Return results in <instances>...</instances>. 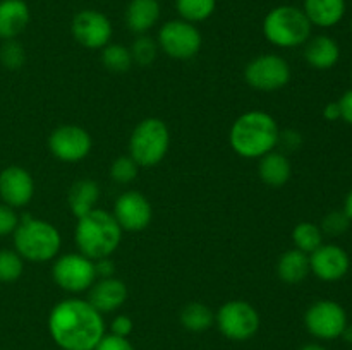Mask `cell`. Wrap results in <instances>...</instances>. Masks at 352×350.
Wrapping results in <instances>:
<instances>
[{
	"mask_svg": "<svg viewBox=\"0 0 352 350\" xmlns=\"http://www.w3.org/2000/svg\"><path fill=\"white\" fill-rule=\"evenodd\" d=\"M48 331L58 349L93 350L105 335V321L85 299H65L50 311Z\"/></svg>",
	"mask_w": 352,
	"mask_h": 350,
	"instance_id": "6da1fadb",
	"label": "cell"
},
{
	"mask_svg": "<svg viewBox=\"0 0 352 350\" xmlns=\"http://www.w3.org/2000/svg\"><path fill=\"white\" fill-rule=\"evenodd\" d=\"M74 239L79 253L96 261L116 253L122 240V229L112 213L95 208L78 218Z\"/></svg>",
	"mask_w": 352,
	"mask_h": 350,
	"instance_id": "7a4b0ae2",
	"label": "cell"
},
{
	"mask_svg": "<svg viewBox=\"0 0 352 350\" xmlns=\"http://www.w3.org/2000/svg\"><path fill=\"white\" fill-rule=\"evenodd\" d=\"M278 126L265 112H246L230 127L229 141L232 150L243 158H261L278 144Z\"/></svg>",
	"mask_w": 352,
	"mask_h": 350,
	"instance_id": "3957f363",
	"label": "cell"
},
{
	"mask_svg": "<svg viewBox=\"0 0 352 350\" xmlns=\"http://www.w3.org/2000/svg\"><path fill=\"white\" fill-rule=\"evenodd\" d=\"M16 253L24 261L47 263L54 259L60 249V233L52 223L36 218H24L14 230Z\"/></svg>",
	"mask_w": 352,
	"mask_h": 350,
	"instance_id": "277c9868",
	"label": "cell"
},
{
	"mask_svg": "<svg viewBox=\"0 0 352 350\" xmlns=\"http://www.w3.org/2000/svg\"><path fill=\"white\" fill-rule=\"evenodd\" d=\"M311 23L296 5L274 7L263 19V34L278 48H296L311 38Z\"/></svg>",
	"mask_w": 352,
	"mask_h": 350,
	"instance_id": "5b68a950",
	"label": "cell"
},
{
	"mask_svg": "<svg viewBox=\"0 0 352 350\" xmlns=\"http://www.w3.org/2000/svg\"><path fill=\"white\" fill-rule=\"evenodd\" d=\"M170 146V134L164 120L144 119L134 127L129 137V156L138 167H155L167 154Z\"/></svg>",
	"mask_w": 352,
	"mask_h": 350,
	"instance_id": "8992f818",
	"label": "cell"
},
{
	"mask_svg": "<svg viewBox=\"0 0 352 350\" xmlns=\"http://www.w3.org/2000/svg\"><path fill=\"white\" fill-rule=\"evenodd\" d=\"M217 326L226 338L246 342L260 329V314L246 301H229L217 312Z\"/></svg>",
	"mask_w": 352,
	"mask_h": 350,
	"instance_id": "52a82bcc",
	"label": "cell"
},
{
	"mask_svg": "<svg viewBox=\"0 0 352 350\" xmlns=\"http://www.w3.org/2000/svg\"><path fill=\"white\" fill-rule=\"evenodd\" d=\"M158 47L165 55L177 60H188L199 51L203 43L201 33L192 23L184 19L167 21L158 31Z\"/></svg>",
	"mask_w": 352,
	"mask_h": 350,
	"instance_id": "ba28073f",
	"label": "cell"
},
{
	"mask_svg": "<svg viewBox=\"0 0 352 350\" xmlns=\"http://www.w3.org/2000/svg\"><path fill=\"white\" fill-rule=\"evenodd\" d=\"M52 277L55 283L65 292L78 294L89 290V287L96 281L95 261L82 256L81 253L64 254L55 261Z\"/></svg>",
	"mask_w": 352,
	"mask_h": 350,
	"instance_id": "9c48e42d",
	"label": "cell"
},
{
	"mask_svg": "<svg viewBox=\"0 0 352 350\" xmlns=\"http://www.w3.org/2000/svg\"><path fill=\"white\" fill-rule=\"evenodd\" d=\"M306 329L315 338L320 340H336L340 338L344 328L347 326L346 309L339 302L322 301L313 302L305 314Z\"/></svg>",
	"mask_w": 352,
	"mask_h": 350,
	"instance_id": "30bf717a",
	"label": "cell"
},
{
	"mask_svg": "<svg viewBox=\"0 0 352 350\" xmlns=\"http://www.w3.org/2000/svg\"><path fill=\"white\" fill-rule=\"evenodd\" d=\"M244 79L258 91H277L291 79V67L278 55H260L246 65Z\"/></svg>",
	"mask_w": 352,
	"mask_h": 350,
	"instance_id": "8fae6325",
	"label": "cell"
},
{
	"mask_svg": "<svg viewBox=\"0 0 352 350\" xmlns=\"http://www.w3.org/2000/svg\"><path fill=\"white\" fill-rule=\"evenodd\" d=\"M71 31L79 45H82L85 48H91V50H96V48L102 50L103 47H107L113 33L109 17L100 10L93 9H85L76 14L71 24Z\"/></svg>",
	"mask_w": 352,
	"mask_h": 350,
	"instance_id": "7c38bea8",
	"label": "cell"
},
{
	"mask_svg": "<svg viewBox=\"0 0 352 350\" xmlns=\"http://www.w3.org/2000/svg\"><path fill=\"white\" fill-rule=\"evenodd\" d=\"M91 146V136L79 126H62L48 137L52 154L67 163H76L88 156Z\"/></svg>",
	"mask_w": 352,
	"mask_h": 350,
	"instance_id": "4fadbf2b",
	"label": "cell"
},
{
	"mask_svg": "<svg viewBox=\"0 0 352 350\" xmlns=\"http://www.w3.org/2000/svg\"><path fill=\"white\" fill-rule=\"evenodd\" d=\"M112 215L122 230L141 232L150 225L153 211L150 201L141 192L127 191L117 198Z\"/></svg>",
	"mask_w": 352,
	"mask_h": 350,
	"instance_id": "5bb4252c",
	"label": "cell"
},
{
	"mask_svg": "<svg viewBox=\"0 0 352 350\" xmlns=\"http://www.w3.org/2000/svg\"><path fill=\"white\" fill-rule=\"evenodd\" d=\"M351 268V257L336 244H322L309 254V270L323 281H337L347 275Z\"/></svg>",
	"mask_w": 352,
	"mask_h": 350,
	"instance_id": "9a60e30c",
	"label": "cell"
},
{
	"mask_svg": "<svg viewBox=\"0 0 352 350\" xmlns=\"http://www.w3.org/2000/svg\"><path fill=\"white\" fill-rule=\"evenodd\" d=\"M33 177L23 167H7L0 172V199L10 208L26 206L33 199Z\"/></svg>",
	"mask_w": 352,
	"mask_h": 350,
	"instance_id": "2e32d148",
	"label": "cell"
},
{
	"mask_svg": "<svg viewBox=\"0 0 352 350\" xmlns=\"http://www.w3.org/2000/svg\"><path fill=\"white\" fill-rule=\"evenodd\" d=\"M127 299V288L122 280L117 278H100L98 281L89 287V294L86 301L93 305L98 312H113L124 305Z\"/></svg>",
	"mask_w": 352,
	"mask_h": 350,
	"instance_id": "e0dca14e",
	"label": "cell"
},
{
	"mask_svg": "<svg viewBox=\"0 0 352 350\" xmlns=\"http://www.w3.org/2000/svg\"><path fill=\"white\" fill-rule=\"evenodd\" d=\"M30 17L24 0H0V40H16L28 27Z\"/></svg>",
	"mask_w": 352,
	"mask_h": 350,
	"instance_id": "ac0fdd59",
	"label": "cell"
},
{
	"mask_svg": "<svg viewBox=\"0 0 352 350\" xmlns=\"http://www.w3.org/2000/svg\"><path fill=\"white\" fill-rule=\"evenodd\" d=\"M305 60L318 71H329L336 67L340 58V47L332 36L318 34L306 41Z\"/></svg>",
	"mask_w": 352,
	"mask_h": 350,
	"instance_id": "d6986e66",
	"label": "cell"
},
{
	"mask_svg": "<svg viewBox=\"0 0 352 350\" xmlns=\"http://www.w3.org/2000/svg\"><path fill=\"white\" fill-rule=\"evenodd\" d=\"M347 10L346 0H305L302 12L311 26L333 27L344 19Z\"/></svg>",
	"mask_w": 352,
	"mask_h": 350,
	"instance_id": "ffe728a7",
	"label": "cell"
},
{
	"mask_svg": "<svg viewBox=\"0 0 352 350\" xmlns=\"http://www.w3.org/2000/svg\"><path fill=\"white\" fill-rule=\"evenodd\" d=\"M158 0H131L126 9V26L131 33L144 34L160 19Z\"/></svg>",
	"mask_w": 352,
	"mask_h": 350,
	"instance_id": "44dd1931",
	"label": "cell"
},
{
	"mask_svg": "<svg viewBox=\"0 0 352 350\" xmlns=\"http://www.w3.org/2000/svg\"><path fill=\"white\" fill-rule=\"evenodd\" d=\"M258 174H260L261 180L270 187H282L291 178L292 168L285 154L270 151L260 158Z\"/></svg>",
	"mask_w": 352,
	"mask_h": 350,
	"instance_id": "7402d4cb",
	"label": "cell"
},
{
	"mask_svg": "<svg viewBox=\"0 0 352 350\" xmlns=\"http://www.w3.org/2000/svg\"><path fill=\"white\" fill-rule=\"evenodd\" d=\"M309 273H311V270H309V254L302 253L299 249H291L285 250L278 257L277 275L284 283H301Z\"/></svg>",
	"mask_w": 352,
	"mask_h": 350,
	"instance_id": "603a6c76",
	"label": "cell"
},
{
	"mask_svg": "<svg viewBox=\"0 0 352 350\" xmlns=\"http://www.w3.org/2000/svg\"><path fill=\"white\" fill-rule=\"evenodd\" d=\"M69 208H71L72 215L76 218L88 215L93 211L100 199V187L95 180L89 178H82L72 184L71 191H69Z\"/></svg>",
	"mask_w": 352,
	"mask_h": 350,
	"instance_id": "cb8c5ba5",
	"label": "cell"
},
{
	"mask_svg": "<svg viewBox=\"0 0 352 350\" xmlns=\"http://www.w3.org/2000/svg\"><path fill=\"white\" fill-rule=\"evenodd\" d=\"M215 323V314L208 305L201 302H191L181 311V325L188 331L201 333L210 329Z\"/></svg>",
	"mask_w": 352,
	"mask_h": 350,
	"instance_id": "d4e9b609",
	"label": "cell"
},
{
	"mask_svg": "<svg viewBox=\"0 0 352 350\" xmlns=\"http://www.w3.org/2000/svg\"><path fill=\"white\" fill-rule=\"evenodd\" d=\"M292 242H294L296 249L311 254L323 244V232L318 225L311 222L298 223L292 230Z\"/></svg>",
	"mask_w": 352,
	"mask_h": 350,
	"instance_id": "484cf974",
	"label": "cell"
},
{
	"mask_svg": "<svg viewBox=\"0 0 352 350\" xmlns=\"http://www.w3.org/2000/svg\"><path fill=\"white\" fill-rule=\"evenodd\" d=\"M175 9H177L181 19L188 23H203L217 9V0H175Z\"/></svg>",
	"mask_w": 352,
	"mask_h": 350,
	"instance_id": "4316f807",
	"label": "cell"
},
{
	"mask_svg": "<svg viewBox=\"0 0 352 350\" xmlns=\"http://www.w3.org/2000/svg\"><path fill=\"white\" fill-rule=\"evenodd\" d=\"M102 64L105 69L112 72H127L131 65L134 64L133 57H131V50L124 45H107L102 48Z\"/></svg>",
	"mask_w": 352,
	"mask_h": 350,
	"instance_id": "83f0119b",
	"label": "cell"
},
{
	"mask_svg": "<svg viewBox=\"0 0 352 350\" xmlns=\"http://www.w3.org/2000/svg\"><path fill=\"white\" fill-rule=\"evenodd\" d=\"M129 50L134 64L141 65V67H148V65L153 64L155 58H157L158 43L151 36L138 34V38L133 41Z\"/></svg>",
	"mask_w": 352,
	"mask_h": 350,
	"instance_id": "f1b7e54d",
	"label": "cell"
},
{
	"mask_svg": "<svg viewBox=\"0 0 352 350\" xmlns=\"http://www.w3.org/2000/svg\"><path fill=\"white\" fill-rule=\"evenodd\" d=\"M23 270L24 259L16 250H0V281H3V283L16 281L23 275Z\"/></svg>",
	"mask_w": 352,
	"mask_h": 350,
	"instance_id": "f546056e",
	"label": "cell"
},
{
	"mask_svg": "<svg viewBox=\"0 0 352 350\" xmlns=\"http://www.w3.org/2000/svg\"><path fill=\"white\" fill-rule=\"evenodd\" d=\"M26 60V54H24V48L19 41L16 40H6L3 45L0 47V62L6 69L10 71H17L24 65Z\"/></svg>",
	"mask_w": 352,
	"mask_h": 350,
	"instance_id": "4dcf8cb0",
	"label": "cell"
},
{
	"mask_svg": "<svg viewBox=\"0 0 352 350\" xmlns=\"http://www.w3.org/2000/svg\"><path fill=\"white\" fill-rule=\"evenodd\" d=\"M110 177L117 184H129L138 177V163L131 156H119L110 167Z\"/></svg>",
	"mask_w": 352,
	"mask_h": 350,
	"instance_id": "1f68e13d",
	"label": "cell"
},
{
	"mask_svg": "<svg viewBox=\"0 0 352 350\" xmlns=\"http://www.w3.org/2000/svg\"><path fill=\"white\" fill-rule=\"evenodd\" d=\"M351 220L347 218V215L344 211H330L329 215L323 218L322 222V232L327 233L330 237H339L342 233H346L351 226Z\"/></svg>",
	"mask_w": 352,
	"mask_h": 350,
	"instance_id": "d6a6232c",
	"label": "cell"
},
{
	"mask_svg": "<svg viewBox=\"0 0 352 350\" xmlns=\"http://www.w3.org/2000/svg\"><path fill=\"white\" fill-rule=\"evenodd\" d=\"M19 225V218H17L14 208L7 205H0V237H6L14 233V230Z\"/></svg>",
	"mask_w": 352,
	"mask_h": 350,
	"instance_id": "836d02e7",
	"label": "cell"
},
{
	"mask_svg": "<svg viewBox=\"0 0 352 350\" xmlns=\"http://www.w3.org/2000/svg\"><path fill=\"white\" fill-rule=\"evenodd\" d=\"M93 350H134V347L127 338L110 333V335H103V338L100 340L98 345Z\"/></svg>",
	"mask_w": 352,
	"mask_h": 350,
	"instance_id": "e575fe53",
	"label": "cell"
},
{
	"mask_svg": "<svg viewBox=\"0 0 352 350\" xmlns=\"http://www.w3.org/2000/svg\"><path fill=\"white\" fill-rule=\"evenodd\" d=\"M133 319L129 318V316H116L112 321V325H110V331H112V335L116 336H122V338H127V336L133 333Z\"/></svg>",
	"mask_w": 352,
	"mask_h": 350,
	"instance_id": "d590c367",
	"label": "cell"
},
{
	"mask_svg": "<svg viewBox=\"0 0 352 350\" xmlns=\"http://www.w3.org/2000/svg\"><path fill=\"white\" fill-rule=\"evenodd\" d=\"M340 106V119L346 120L349 126H352V89H347L339 100Z\"/></svg>",
	"mask_w": 352,
	"mask_h": 350,
	"instance_id": "8d00e7d4",
	"label": "cell"
},
{
	"mask_svg": "<svg viewBox=\"0 0 352 350\" xmlns=\"http://www.w3.org/2000/svg\"><path fill=\"white\" fill-rule=\"evenodd\" d=\"M95 271L96 278H110L113 277V271H116V266H113L112 261L109 257H102V259L95 261Z\"/></svg>",
	"mask_w": 352,
	"mask_h": 350,
	"instance_id": "74e56055",
	"label": "cell"
},
{
	"mask_svg": "<svg viewBox=\"0 0 352 350\" xmlns=\"http://www.w3.org/2000/svg\"><path fill=\"white\" fill-rule=\"evenodd\" d=\"M278 143H284L289 150H296L301 144V136L296 130H285V132H278Z\"/></svg>",
	"mask_w": 352,
	"mask_h": 350,
	"instance_id": "f35d334b",
	"label": "cell"
},
{
	"mask_svg": "<svg viewBox=\"0 0 352 350\" xmlns=\"http://www.w3.org/2000/svg\"><path fill=\"white\" fill-rule=\"evenodd\" d=\"M323 117H325L327 120H330V122H333V120H339L340 119L339 102L329 103V105H327L325 108H323Z\"/></svg>",
	"mask_w": 352,
	"mask_h": 350,
	"instance_id": "ab89813d",
	"label": "cell"
},
{
	"mask_svg": "<svg viewBox=\"0 0 352 350\" xmlns=\"http://www.w3.org/2000/svg\"><path fill=\"white\" fill-rule=\"evenodd\" d=\"M342 211L346 213L347 218H349L351 222H352V189L349 191V194H347L346 202H344V209H342Z\"/></svg>",
	"mask_w": 352,
	"mask_h": 350,
	"instance_id": "60d3db41",
	"label": "cell"
},
{
	"mask_svg": "<svg viewBox=\"0 0 352 350\" xmlns=\"http://www.w3.org/2000/svg\"><path fill=\"white\" fill-rule=\"evenodd\" d=\"M340 338H344V342L351 343V345H352V325H349V323H347V326H346V328H344V331H342V335H340Z\"/></svg>",
	"mask_w": 352,
	"mask_h": 350,
	"instance_id": "b9f144b4",
	"label": "cell"
},
{
	"mask_svg": "<svg viewBox=\"0 0 352 350\" xmlns=\"http://www.w3.org/2000/svg\"><path fill=\"white\" fill-rule=\"evenodd\" d=\"M299 350H327V349H325V347L318 345V343H308V345L301 347Z\"/></svg>",
	"mask_w": 352,
	"mask_h": 350,
	"instance_id": "7bdbcfd3",
	"label": "cell"
},
{
	"mask_svg": "<svg viewBox=\"0 0 352 350\" xmlns=\"http://www.w3.org/2000/svg\"><path fill=\"white\" fill-rule=\"evenodd\" d=\"M351 33H352V19H351Z\"/></svg>",
	"mask_w": 352,
	"mask_h": 350,
	"instance_id": "ee69618b",
	"label": "cell"
},
{
	"mask_svg": "<svg viewBox=\"0 0 352 350\" xmlns=\"http://www.w3.org/2000/svg\"><path fill=\"white\" fill-rule=\"evenodd\" d=\"M58 350H64V349H58Z\"/></svg>",
	"mask_w": 352,
	"mask_h": 350,
	"instance_id": "f6af8a7d",
	"label": "cell"
}]
</instances>
